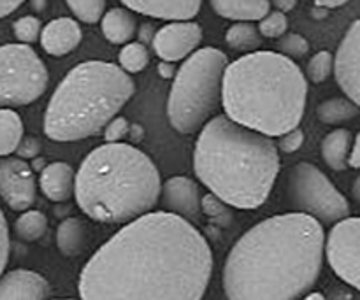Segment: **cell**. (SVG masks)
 Returning <instances> with one entry per match:
<instances>
[{"mask_svg": "<svg viewBox=\"0 0 360 300\" xmlns=\"http://www.w3.org/2000/svg\"><path fill=\"white\" fill-rule=\"evenodd\" d=\"M322 223L301 213L271 216L243 234L224 267L229 300H302L326 256Z\"/></svg>", "mask_w": 360, "mask_h": 300, "instance_id": "cell-2", "label": "cell"}, {"mask_svg": "<svg viewBox=\"0 0 360 300\" xmlns=\"http://www.w3.org/2000/svg\"><path fill=\"white\" fill-rule=\"evenodd\" d=\"M160 200L167 213L181 216L185 220H193L202 211L199 186L186 176H174V178L167 179L162 185Z\"/></svg>", "mask_w": 360, "mask_h": 300, "instance_id": "cell-14", "label": "cell"}, {"mask_svg": "<svg viewBox=\"0 0 360 300\" xmlns=\"http://www.w3.org/2000/svg\"><path fill=\"white\" fill-rule=\"evenodd\" d=\"M37 183L32 167L21 158L0 160V197L13 211L27 213L35 202Z\"/></svg>", "mask_w": 360, "mask_h": 300, "instance_id": "cell-11", "label": "cell"}, {"mask_svg": "<svg viewBox=\"0 0 360 300\" xmlns=\"http://www.w3.org/2000/svg\"><path fill=\"white\" fill-rule=\"evenodd\" d=\"M42 151V144L37 137L34 136H25L23 141L18 146L16 155L21 160H30V158H37Z\"/></svg>", "mask_w": 360, "mask_h": 300, "instance_id": "cell-35", "label": "cell"}, {"mask_svg": "<svg viewBox=\"0 0 360 300\" xmlns=\"http://www.w3.org/2000/svg\"><path fill=\"white\" fill-rule=\"evenodd\" d=\"M202 42V28L193 21L169 23L155 32L153 49L162 62L174 63L186 60Z\"/></svg>", "mask_w": 360, "mask_h": 300, "instance_id": "cell-13", "label": "cell"}, {"mask_svg": "<svg viewBox=\"0 0 360 300\" xmlns=\"http://www.w3.org/2000/svg\"><path fill=\"white\" fill-rule=\"evenodd\" d=\"M334 72V56L329 51H320L315 56H311L308 63L306 76L311 83L320 84L329 79L330 74Z\"/></svg>", "mask_w": 360, "mask_h": 300, "instance_id": "cell-29", "label": "cell"}, {"mask_svg": "<svg viewBox=\"0 0 360 300\" xmlns=\"http://www.w3.org/2000/svg\"><path fill=\"white\" fill-rule=\"evenodd\" d=\"M326 256L334 273L360 292V216L347 218L330 228Z\"/></svg>", "mask_w": 360, "mask_h": 300, "instance_id": "cell-10", "label": "cell"}, {"mask_svg": "<svg viewBox=\"0 0 360 300\" xmlns=\"http://www.w3.org/2000/svg\"><path fill=\"white\" fill-rule=\"evenodd\" d=\"M348 167L360 169V132L357 133V137H355L354 146H352V153H350V160H348Z\"/></svg>", "mask_w": 360, "mask_h": 300, "instance_id": "cell-38", "label": "cell"}, {"mask_svg": "<svg viewBox=\"0 0 360 300\" xmlns=\"http://www.w3.org/2000/svg\"><path fill=\"white\" fill-rule=\"evenodd\" d=\"M67 7H69L70 13L77 20L88 25H94L97 21H101L104 18V14L108 13L104 0H69Z\"/></svg>", "mask_w": 360, "mask_h": 300, "instance_id": "cell-28", "label": "cell"}, {"mask_svg": "<svg viewBox=\"0 0 360 300\" xmlns=\"http://www.w3.org/2000/svg\"><path fill=\"white\" fill-rule=\"evenodd\" d=\"M193 171L224 204L257 209L276 183L280 150L271 137L238 125L227 116H214L199 133Z\"/></svg>", "mask_w": 360, "mask_h": 300, "instance_id": "cell-3", "label": "cell"}, {"mask_svg": "<svg viewBox=\"0 0 360 300\" xmlns=\"http://www.w3.org/2000/svg\"><path fill=\"white\" fill-rule=\"evenodd\" d=\"M278 48H280L281 55H285L287 58H302L308 55L309 42L301 34H285L278 42Z\"/></svg>", "mask_w": 360, "mask_h": 300, "instance_id": "cell-32", "label": "cell"}, {"mask_svg": "<svg viewBox=\"0 0 360 300\" xmlns=\"http://www.w3.org/2000/svg\"><path fill=\"white\" fill-rule=\"evenodd\" d=\"M153 39H155L153 25H150V23L141 25V28H139V42H141V44L146 46V42H151V44H153Z\"/></svg>", "mask_w": 360, "mask_h": 300, "instance_id": "cell-39", "label": "cell"}, {"mask_svg": "<svg viewBox=\"0 0 360 300\" xmlns=\"http://www.w3.org/2000/svg\"><path fill=\"white\" fill-rule=\"evenodd\" d=\"M295 6H297V2H295V0H276V2H273L274 11H280V13H283V14H287L288 11L294 9Z\"/></svg>", "mask_w": 360, "mask_h": 300, "instance_id": "cell-41", "label": "cell"}, {"mask_svg": "<svg viewBox=\"0 0 360 300\" xmlns=\"http://www.w3.org/2000/svg\"><path fill=\"white\" fill-rule=\"evenodd\" d=\"M330 300H352V294L345 288H338V290L333 292V297Z\"/></svg>", "mask_w": 360, "mask_h": 300, "instance_id": "cell-43", "label": "cell"}, {"mask_svg": "<svg viewBox=\"0 0 360 300\" xmlns=\"http://www.w3.org/2000/svg\"><path fill=\"white\" fill-rule=\"evenodd\" d=\"M48 81V69L30 46H0V107L32 104L44 93Z\"/></svg>", "mask_w": 360, "mask_h": 300, "instance_id": "cell-9", "label": "cell"}, {"mask_svg": "<svg viewBox=\"0 0 360 300\" xmlns=\"http://www.w3.org/2000/svg\"><path fill=\"white\" fill-rule=\"evenodd\" d=\"M287 199L295 213L306 214L319 223L336 225L347 220L350 204L343 193L316 165L299 162L287 178Z\"/></svg>", "mask_w": 360, "mask_h": 300, "instance_id": "cell-8", "label": "cell"}, {"mask_svg": "<svg viewBox=\"0 0 360 300\" xmlns=\"http://www.w3.org/2000/svg\"><path fill=\"white\" fill-rule=\"evenodd\" d=\"M211 7L218 16L236 23L262 21L271 13L273 4L267 0H213Z\"/></svg>", "mask_w": 360, "mask_h": 300, "instance_id": "cell-19", "label": "cell"}, {"mask_svg": "<svg viewBox=\"0 0 360 300\" xmlns=\"http://www.w3.org/2000/svg\"><path fill=\"white\" fill-rule=\"evenodd\" d=\"M136 91L132 77L118 65L90 60L69 70L49 98L44 133L56 143L97 136L116 118Z\"/></svg>", "mask_w": 360, "mask_h": 300, "instance_id": "cell-6", "label": "cell"}, {"mask_svg": "<svg viewBox=\"0 0 360 300\" xmlns=\"http://www.w3.org/2000/svg\"><path fill=\"white\" fill-rule=\"evenodd\" d=\"M202 211L210 218H221L225 216V211L227 209L224 207V202L211 193V195H206L202 199Z\"/></svg>", "mask_w": 360, "mask_h": 300, "instance_id": "cell-37", "label": "cell"}, {"mask_svg": "<svg viewBox=\"0 0 360 300\" xmlns=\"http://www.w3.org/2000/svg\"><path fill=\"white\" fill-rule=\"evenodd\" d=\"M23 122L13 109H0V157L14 153L23 141Z\"/></svg>", "mask_w": 360, "mask_h": 300, "instance_id": "cell-23", "label": "cell"}, {"mask_svg": "<svg viewBox=\"0 0 360 300\" xmlns=\"http://www.w3.org/2000/svg\"><path fill=\"white\" fill-rule=\"evenodd\" d=\"M88 230L79 218H67L56 228V246L63 256H77L86 246Z\"/></svg>", "mask_w": 360, "mask_h": 300, "instance_id": "cell-22", "label": "cell"}, {"mask_svg": "<svg viewBox=\"0 0 360 300\" xmlns=\"http://www.w3.org/2000/svg\"><path fill=\"white\" fill-rule=\"evenodd\" d=\"M262 35H260L259 27H253L252 23H234L225 34V42L231 49L236 51H252L260 46Z\"/></svg>", "mask_w": 360, "mask_h": 300, "instance_id": "cell-25", "label": "cell"}, {"mask_svg": "<svg viewBox=\"0 0 360 300\" xmlns=\"http://www.w3.org/2000/svg\"><path fill=\"white\" fill-rule=\"evenodd\" d=\"M102 32L104 37L112 44H130L137 34L136 13L123 7H112L102 18Z\"/></svg>", "mask_w": 360, "mask_h": 300, "instance_id": "cell-20", "label": "cell"}, {"mask_svg": "<svg viewBox=\"0 0 360 300\" xmlns=\"http://www.w3.org/2000/svg\"><path fill=\"white\" fill-rule=\"evenodd\" d=\"M160 193V172L146 153L125 143H105L81 162L74 197L94 221L129 225L153 213Z\"/></svg>", "mask_w": 360, "mask_h": 300, "instance_id": "cell-5", "label": "cell"}, {"mask_svg": "<svg viewBox=\"0 0 360 300\" xmlns=\"http://www.w3.org/2000/svg\"><path fill=\"white\" fill-rule=\"evenodd\" d=\"M352 146H354V137L350 130L336 129L326 136L322 141V157L326 164L333 171H347L348 160H350Z\"/></svg>", "mask_w": 360, "mask_h": 300, "instance_id": "cell-21", "label": "cell"}, {"mask_svg": "<svg viewBox=\"0 0 360 300\" xmlns=\"http://www.w3.org/2000/svg\"><path fill=\"white\" fill-rule=\"evenodd\" d=\"M158 70H160V76L165 77V79H169V77L174 76V65L172 63H167V62H162L160 65H158Z\"/></svg>", "mask_w": 360, "mask_h": 300, "instance_id": "cell-42", "label": "cell"}, {"mask_svg": "<svg viewBox=\"0 0 360 300\" xmlns=\"http://www.w3.org/2000/svg\"><path fill=\"white\" fill-rule=\"evenodd\" d=\"M21 7V2L20 0H16V2H9V0H0V18H6L9 16V14H13L14 11L20 9Z\"/></svg>", "mask_w": 360, "mask_h": 300, "instance_id": "cell-40", "label": "cell"}, {"mask_svg": "<svg viewBox=\"0 0 360 300\" xmlns=\"http://www.w3.org/2000/svg\"><path fill=\"white\" fill-rule=\"evenodd\" d=\"M83 30L72 18H56L49 21L41 34V44L51 56H65L79 46Z\"/></svg>", "mask_w": 360, "mask_h": 300, "instance_id": "cell-16", "label": "cell"}, {"mask_svg": "<svg viewBox=\"0 0 360 300\" xmlns=\"http://www.w3.org/2000/svg\"><path fill=\"white\" fill-rule=\"evenodd\" d=\"M227 55L218 48H202L183 62L176 72L167 100V118L179 133L202 130L221 104Z\"/></svg>", "mask_w": 360, "mask_h": 300, "instance_id": "cell-7", "label": "cell"}, {"mask_svg": "<svg viewBox=\"0 0 360 300\" xmlns=\"http://www.w3.org/2000/svg\"><path fill=\"white\" fill-rule=\"evenodd\" d=\"M127 9L157 20L181 23L192 21L199 14L202 4L199 0H178V2H157V0H139V2H123Z\"/></svg>", "mask_w": 360, "mask_h": 300, "instance_id": "cell-17", "label": "cell"}, {"mask_svg": "<svg viewBox=\"0 0 360 300\" xmlns=\"http://www.w3.org/2000/svg\"><path fill=\"white\" fill-rule=\"evenodd\" d=\"M49 285L41 274L16 269L0 278V300H48Z\"/></svg>", "mask_w": 360, "mask_h": 300, "instance_id": "cell-15", "label": "cell"}, {"mask_svg": "<svg viewBox=\"0 0 360 300\" xmlns=\"http://www.w3.org/2000/svg\"><path fill=\"white\" fill-rule=\"evenodd\" d=\"M334 76L348 100L360 107V20L348 27L334 56Z\"/></svg>", "mask_w": 360, "mask_h": 300, "instance_id": "cell-12", "label": "cell"}, {"mask_svg": "<svg viewBox=\"0 0 360 300\" xmlns=\"http://www.w3.org/2000/svg\"><path fill=\"white\" fill-rule=\"evenodd\" d=\"M308 100V79L281 53L255 51L229 63L221 104L225 116L267 137L299 129Z\"/></svg>", "mask_w": 360, "mask_h": 300, "instance_id": "cell-4", "label": "cell"}, {"mask_svg": "<svg viewBox=\"0 0 360 300\" xmlns=\"http://www.w3.org/2000/svg\"><path fill=\"white\" fill-rule=\"evenodd\" d=\"M120 69L125 70L127 74H137L143 72L146 65L150 63V53L144 44L137 42H130V44L123 46L122 51L118 55Z\"/></svg>", "mask_w": 360, "mask_h": 300, "instance_id": "cell-27", "label": "cell"}, {"mask_svg": "<svg viewBox=\"0 0 360 300\" xmlns=\"http://www.w3.org/2000/svg\"><path fill=\"white\" fill-rule=\"evenodd\" d=\"M302 300H327V299L323 297L322 294H309V295H306Z\"/></svg>", "mask_w": 360, "mask_h": 300, "instance_id": "cell-46", "label": "cell"}, {"mask_svg": "<svg viewBox=\"0 0 360 300\" xmlns=\"http://www.w3.org/2000/svg\"><path fill=\"white\" fill-rule=\"evenodd\" d=\"M302 143H304V132H302L301 129H295V130H290V132L283 133L281 137H278L276 146L281 153L290 155V153H295V151L302 146Z\"/></svg>", "mask_w": 360, "mask_h": 300, "instance_id": "cell-34", "label": "cell"}, {"mask_svg": "<svg viewBox=\"0 0 360 300\" xmlns=\"http://www.w3.org/2000/svg\"><path fill=\"white\" fill-rule=\"evenodd\" d=\"M7 262H9V228H7L6 216L0 209V278L4 276Z\"/></svg>", "mask_w": 360, "mask_h": 300, "instance_id": "cell-36", "label": "cell"}, {"mask_svg": "<svg viewBox=\"0 0 360 300\" xmlns=\"http://www.w3.org/2000/svg\"><path fill=\"white\" fill-rule=\"evenodd\" d=\"M359 112V105L343 97L329 98L316 107V116L326 125H343V123L357 118Z\"/></svg>", "mask_w": 360, "mask_h": 300, "instance_id": "cell-24", "label": "cell"}, {"mask_svg": "<svg viewBox=\"0 0 360 300\" xmlns=\"http://www.w3.org/2000/svg\"><path fill=\"white\" fill-rule=\"evenodd\" d=\"M58 300H72V299H58Z\"/></svg>", "mask_w": 360, "mask_h": 300, "instance_id": "cell-47", "label": "cell"}, {"mask_svg": "<svg viewBox=\"0 0 360 300\" xmlns=\"http://www.w3.org/2000/svg\"><path fill=\"white\" fill-rule=\"evenodd\" d=\"M129 130H130L129 119L122 118V116H116V118L105 126L104 137L105 141H108V144H116L129 136Z\"/></svg>", "mask_w": 360, "mask_h": 300, "instance_id": "cell-33", "label": "cell"}, {"mask_svg": "<svg viewBox=\"0 0 360 300\" xmlns=\"http://www.w3.org/2000/svg\"><path fill=\"white\" fill-rule=\"evenodd\" d=\"M345 0H340V2H316V6L322 7V9H338V7H343L345 6Z\"/></svg>", "mask_w": 360, "mask_h": 300, "instance_id": "cell-45", "label": "cell"}, {"mask_svg": "<svg viewBox=\"0 0 360 300\" xmlns=\"http://www.w3.org/2000/svg\"><path fill=\"white\" fill-rule=\"evenodd\" d=\"M48 230V218L41 211H27L14 223V232L20 239L34 242L41 239Z\"/></svg>", "mask_w": 360, "mask_h": 300, "instance_id": "cell-26", "label": "cell"}, {"mask_svg": "<svg viewBox=\"0 0 360 300\" xmlns=\"http://www.w3.org/2000/svg\"><path fill=\"white\" fill-rule=\"evenodd\" d=\"M288 20L287 14L280 11H271L262 21H259V32L262 37L267 39H281L287 34Z\"/></svg>", "mask_w": 360, "mask_h": 300, "instance_id": "cell-31", "label": "cell"}, {"mask_svg": "<svg viewBox=\"0 0 360 300\" xmlns=\"http://www.w3.org/2000/svg\"><path fill=\"white\" fill-rule=\"evenodd\" d=\"M41 192L53 202H65L76 193V174L65 162H53L41 172Z\"/></svg>", "mask_w": 360, "mask_h": 300, "instance_id": "cell-18", "label": "cell"}, {"mask_svg": "<svg viewBox=\"0 0 360 300\" xmlns=\"http://www.w3.org/2000/svg\"><path fill=\"white\" fill-rule=\"evenodd\" d=\"M352 197H354L355 202L360 204V174L355 178L354 186H352Z\"/></svg>", "mask_w": 360, "mask_h": 300, "instance_id": "cell-44", "label": "cell"}, {"mask_svg": "<svg viewBox=\"0 0 360 300\" xmlns=\"http://www.w3.org/2000/svg\"><path fill=\"white\" fill-rule=\"evenodd\" d=\"M210 242L188 220L150 213L116 232L79 276L81 300H202Z\"/></svg>", "mask_w": 360, "mask_h": 300, "instance_id": "cell-1", "label": "cell"}, {"mask_svg": "<svg viewBox=\"0 0 360 300\" xmlns=\"http://www.w3.org/2000/svg\"><path fill=\"white\" fill-rule=\"evenodd\" d=\"M14 37L20 41V44H28L35 42L42 34V25L41 20L35 16H23L20 20L14 21L13 25Z\"/></svg>", "mask_w": 360, "mask_h": 300, "instance_id": "cell-30", "label": "cell"}]
</instances>
